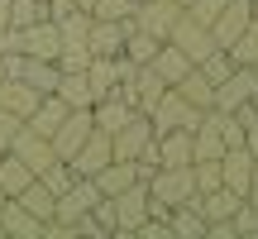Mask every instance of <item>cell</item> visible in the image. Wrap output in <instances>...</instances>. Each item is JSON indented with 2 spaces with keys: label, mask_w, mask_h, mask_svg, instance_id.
<instances>
[{
  "label": "cell",
  "mask_w": 258,
  "mask_h": 239,
  "mask_svg": "<svg viewBox=\"0 0 258 239\" xmlns=\"http://www.w3.org/2000/svg\"><path fill=\"white\" fill-rule=\"evenodd\" d=\"M148 215H167L172 206H182L186 196L196 192V182H191V163L186 167H158L153 177H148Z\"/></svg>",
  "instance_id": "cell-1"
},
{
  "label": "cell",
  "mask_w": 258,
  "mask_h": 239,
  "mask_svg": "<svg viewBox=\"0 0 258 239\" xmlns=\"http://www.w3.org/2000/svg\"><path fill=\"white\" fill-rule=\"evenodd\" d=\"M196 119H201V110H196V105L186 101L177 86H167V91L158 96V105L148 110V125H153V134H167V129H191Z\"/></svg>",
  "instance_id": "cell-2"
},
{
  "label": "cell",
  "mask_w": 258,
  "mask_h": 239,
  "mask_svg": "<svg viewBox=\"0 0 258 239\" xmlns=\"http://www.w3.org/2000/svg\"><path fill=\"white\" fill-rule=\"evenodd\" d=\"M177 19H182V5H172V0H139V5L129 10V24L153 34V38H167Z\"/></svg>",
  "instance_id": "cell-3"
},
{
  "label": "cell",
  "mask_w": 258,
  "mask_h": 239,
  "mask_svg": "<svg viewBox=\"0 0 258 239\" xmlns=\"http://www.w3.org/2000/svg\"><path fill=\"white\" fill-rule=\"evenodd\" d=\"M148 144H153V125H148V115H144V110H134V115H129L124 125L110 134V153H115V158H124V163H134V158L144 153Z\"/></svg>",
  "instance_id": "cell-4"
},
{
  "label": "cell",
  "mask_w": 258,
  "mask_h": 239,
  "mask_svg": "<svg viewBox=\"0 0 258 239\" xmlns=\"http://www.w3.org/2000/svg\"><path fill=\"white\" fill-rule=\"evenodd\" d=\"M91 129H96V125H91V105H82V110H67L62 125L53 129V153H57V158H72L77 148L91 139Z\"/></svg>",
  "instance_id": "cell-5"
},
{
  "label": "cell",
  "mask_w": 258,
  "mask_h": 239,
  "mask_svg": "<svg viewBox=\"0 0 258 239\" xmlns=\"http://www.w3.org/2000/svg\"><path fill=\"white\" fill-rule=\"evenodd\" d=\"M110 215H115V234H129L148 215V187L134 182V187H124V192H115L110 196Z\"/></svg>",
  "instance_id": "cell-6"
},
{
  "label": "cell",
  "mask_w": 258,
  "mask_h": 239,
  "mask_svg": "<svg viewBox=\"0 0 258 239\" xmlns=\"http://www.w3.org/2000/svg\"><path fill=\"white\" fill-rule=\"evenodd\" d=\"M5 153H15L19 163H29V172H34V177H38V172H43V167H48V163H53V158H57V153H53V139L34 134V129H29V125H19L15 144H10Z\"/></svg>",
  "instance_id": "cell-7"
},
{
  "label": "cell",
  "mask_w": 258,
  "mask_h": 239,
  "mask_svg": "<svg viewBox=\"0 0 258 239\" xmlns=\"http://www.w3.org/2000/svg\"><path fill=\"white\" fill-rule=\"evenodd\" d=\"M253 91H258V72H253V67H239V63H234V72L225 77L220 86H215V110H239V105L249 101Z\"/></svg>",
  "instance_id": "cell-8"
},
{
  "label": "cell",
  "mask_w": 258,
  "mask_h": 239,
  "mask_svg": "<svg viewBox=\"0 0 258 239\" xmlns=\"http://www.w3.org/2000/svg\"><path fill=\"white\" fill-rule=\"evenodd\" d=\"M163 43H177L186 57H191V63H201L206 53H215V38H211V29H206V24H196V19H186V15L172 24V34H167Z\"/></svg>",
  "instance_id": "cell-9"
},
{
  "label": "cell",
  "mask_w": 258,
  "mask_h": 239,
  "mask_svg": "<svg viewBox=\"0 0 258 239\" xmlns=\"http://www.w3.org/2000/svg\"><path fill=\"white\" fill-rule=\"evenodd\" d=\"M253 19V5L249 0H225V10L211 19V38H215V48H230L234 38L244 34V24Z\"/></svg>",
  "instance_id": "cell-10"
},
{
  "label": "cell",
  "mask_w": 258,
  "mask_h": 239,
  "mask_svg": "<svg viewBox=\"0 0 258 239\" xmlns=\"http://www.w3.org/2000/svg\"><path fill=\"white\" fill-rule=\"evenodd\" d=\"M110 158H115V153H110V134L91 129V139H86V144L77 148L72 158H67V167H72L77 177H96V172H101L105 163H110Z\"/></svg>",
  "instance_id": "cell-11"
},
{
  "label": "cell",
  "mask_w": 258,
  "mask_h": 239,
  "mask_svg": "<svg viewBox=\"0 0 258 239\" xmlns=\"http://www.w3.org/2000/svg\"><path fill=\"white\" fill-rule=\"evenodd\" d=\"M124 34H129V19H91V29H86L91 57H115L124 48Z\"/></svg>",
  "instance_id": "cell-12"
},
{
  "label": "cell",
  "mask_w": 258,
  "mask_h": 239,
  "mask_svg": "<svg viewBox=\"0 0 258 239\" xmlns=\"http://www.w3.org/2000/svg\"><path fill=\"white\" fill-rule=\"evenodd\" d=\"M220 182L230 192L249 196V187H253V153L249 148H225L220 153Z\"/></svg>",
  "instance_id": "cell-13"
},
{
  "label": "cell",
  "mask_w": 258,
  "mask_h": 239,
  "mask_svg": "<svg viewBox=\"0 0 258 239\" xmlns=\"http://www.w3.org/2000/svg\"><path fill=\"white\" fill-rule=\"evenodd\" d=\"M57 48H62V38H57V24H53V19H38V24L19 29V53H29V57H48V63H53Z\"/></svg>",
  "instance_id": "cell-14"
},
{
  "label": "cell",
  "mask_w": 258,
  "mask_h": 239,
  "mask_svg": "<svg viewBox=\"0 0 258 239\" xmlns=\"http://www.w3.org/2000/svg\"><path fill=\"white\" fill-rule=\"evenodd\" d=\"M0 234H5V239H38V234H43V220L29 215L24 206L10 196V201L0 206Z\"/></svg>",
  "instance_id": "cell-15"
},
{
  "label": "cell",
  "mask_w": 258,
  "mask_h": 239,
  "mask_svg": "<svg viewBox=\"0 0 258 239\" xmlns=\"http://www.w3.org/2000/svg\"><path fill=\"white\" fill-rule=\"evenodd\" d=\"M153 144H158V167H186L191 163V129L153 134Z\"/></svg>",
  "instance_id": "cell-16"
},
{
  "label": "cell",
  "mask_w": 258,
  "mask_h": 239,
  "mask_svg": "<svg viewBox=\"0 0 258 239\" xmlns=\"http://www.w3.org/2000/svg\"><path fill=\"white\" fill-rule=\"evenodd\" d=\"M239 201H244V196L230 192V187H211V192H196V196H191V206L206 215V225H211V220H230Z\"/></svg>",
  "instance_id": "cell-17"
},
{
  "label": "cell",
  "mask_w": 258,
  "mask_h": 239,
  "mask_svg": "<svg viewBox=\"0 0 258 239\" xmlns=\"http://www.w3.org/2000/svg\"><path fill=\"white\" fill-rule=\"evenodd\" d=\"M43 101V91H34L29 82H19V77H5L0 82V110H10V115H19V119H29V110Z\"/></svg>",
  "instance_id": "cell-18"
},
{
  "label": "cell",
  "mask_w": 258,
  "mask_h": 239,
  "mask_svg": "<svg viewBox=\"0 0 258 239\" xmlns=\"http://www.w3.org/2000/svg\"><path fill=\"white\" fill-rule=\"evenodd\" d=\"M191 196H196V192H191ZM191 196H186L182 206L167 211V230H172V239H206V215L191 206Z\"/></svg>",
  "instance_id": "cell-19"
},
{
  "label": "cell",
  "mask_w": 258,
  "mask_h": 239,
  "mask_svg": "<svg viewBox=\"0 0 258 239\" xmlns=\"http://www.w3.org/2000/svg\"><path fill=\"white\" fill-rule=\"evenodd\" d=\"M172 86H177V91H182L186 101L196 105V110H211V105H215V86L206 82V72H201V67H186V72L177 77Z\"/></svg>",
  "instance_id": "cell-20"
},
{
  "label": "cell",
  "mask_w": 258,
  "mask_h": 239,
  "mask_svg": "<svg viewBox=\"0 0 258 239\" xmlns=\"http://www.w3.org/2000/svg\"><path fill=\"white\" fill-rule=\"evenodd\" d=\"M129 115H134V105L120 101V96H105V101H96V105H91V125L101 129V134H115V129H120Z\"/></svg>",
  "instance_id": "cell-21"
},
{
  "label": "cell",
  "mask_w": 258,
  "mask_h": 239,
  "mask_svg": "<svg viewBox=\"0 0 258 239\" xmlns=\"http://www.w3.org/2000/svg\"><path fill=\"white\" fill-rule=\"evenodd\" d=\"M86 82H91V105L105 101V96H115V86H120L115 57H91V63H86Z\"/></svg>",
  "instance_id": "cell-22"
},
{
  "label": "cell",
  "mask_w": 258,
  "mask_h": 239,
  "mask_svg": "<svg viewBox=\"0 0 258 239\" xmlns=\"http://www.w3.org/2000/svg\"><path fill=\"white\" fill-rule=\"evenodd\" d=\"M148 67H153V72L163 77L167 86H172L177 77H182L186 67H196V63H191V57H186V53H182V48H177V43H163V48H158V53H153V63H148Z\"/></svg>",
  "instance_id": "cell-23"
},
{
  "label": "cell",
  "mask_w": 258,
  "mask_h": 239,
  "mask_svg": "<svg viewBox=\"0 0 258 239\" xmlns=\"http://www.w3.org/2000/svg\"><path fill=\"white\" fill-rule=\"evenodd\" d=\"M158 48H163V38H153V34H144V29H134V24H129V34H124V48H120V53L129 57V63L148 67Z\"/></svg>",
  "instance_id": "cell-24"
},
{
  "label": "cell",
  "mask_w": 258,
  "mask_h": 239,
  "mask_svg": "<svg viewBox=\"0 0 258 239\" xmlns=\"http://www.w3.org/2000/svg\"><path fill=\"white\" fill-rule=\"evenodd\" d=\"M29 182H34L29 163H19L15 153H0V192H5V196H19Z\"/></svg>",
  "instance_id": "cell-25"
},
{
  "label": "cell",
  "mask_w": 258,
  "mask_h": 239,
  "mask_svg": "<svg viewBox=\"0 0 258 239\" xmlns=\"http://www.w3.org/2000/svg\"><path fill=\"white\" fill-rule=\"evenodd\" d=\"M57 96H62L72 110H82V105H91V82H86V72H57Z\"/></svg>",
  "instance_id": "cell-26"
},
{
  "label": "cell",
  "mask_w": 258,
  "mask_h": 239,
  "mask_svg": "<svg viewBox=\"0 0 258 239\" xmlns=\"http://www.w3.org/2000/svg\"><path fill=\"white\" fill-rule=\"evenodd\" d=\"M15 201L24 206L29 215H38V220H53V201H57V196H53V192H48V187H43V182H38V177H34V182H29L24 192L15 196Z\"/></svg>",
  "instance_id": "cell-27"
},
{
  "label": "cell",
  "mask_w": 258,
  "mask_h": 239,
  "mask_svg": "<svg viewBox=\"0 0 258 239\" xmlns=\"http://www.w3.org/2000/svg\"><path fill=\"white\" fill-rule=\"evenodd\" d=\"M0 19H5L10 29H29V24H38V19H48V10H43V0H10V5L0 10Z\"/></svg>",
  "instance_id": "cell-28"
},
{
  "label": "cell",
  "mask_w": 258,
  "mask_h": 239,
  "mask_svg": "<svg viewBox=\"0 0 258 239\" xmlns=\"http://www.w3.org/2000/svg\"><path fill=\"white\" fill-rule=\"evenodd\" d=\"M225 53H230L239 67H253V63H258V19H249V24H244V34L234 38Z\"/></svg>",
  "instance_id": "cell-29"
},
{
  "label": "cell",
  "mask_w": 258,
  "mask_h": 239,
  "mask_svg": "<svg viewBox=\"0 0 258 239\" xmlns=\"http://www.w3.org/2000/svg\"><path fill=\"white\" fill-rule=\"evenodd\" d=\"M57 24V38L62 43H86V29H91V15L86 10H67L62 19H53Z\"/></svg>",
  "instance_id": "cell-30"
},
{
  "label": "cell",
  "mask_w": 258,
  "mask_h": 239,
  "mask_svg": "<svg viewBox=\"0 0 258 239\" xmlns=\"http://www.w3.org/2000/svg\"><path fill=\"white\" fill-rule=\"evenodd\" d=\"M53 63H57V72H86V63H91V48H86V43H62Z\"/></svg>",
  "instance_id": "cell-31"
},
{
  "label": "cell",
  "mask_w": 258,
  "mask_h": 239,
  "mask_svg": "<svg viewBox=\"0 0 258 239\" xmlns=\"http://www.w3.org/2000/svg\"><path fill=\"white\" fill-rule=\"evenodd\" d=\"M230 230H234V239H249V234H258V211H253L249 201H239V206H234Z\"/></svg>",
  "instance_id": "cell-32"
},
{
  "label": "cell",
  "mask_w": 258,
  "mask_h": 239,
  "mask_svg": "<svg viewBox=\"0 0 258 239\" xmlns=\"http://www.w3.org/2000/svg\"><path fill=\"white\" fill-rule=\"evenodd\" d=\"M220 10H225V0H191V5H186L182 15H186V19H196V24H206V29H211V19L220 15Z\"/></svg>",
  "instance_id": "cell-33"
},
{
  "label": "cell",
  "mask_w": 258,
  "mask_h": 239,
  "mask_svg": "<svg viewBox=\"0 0 258 239\" xmlns=\"http://www.w3.org/2000/svg\"><path fill=\"white\" fill-rule=\"evenodd\" d=\"M129 10H134L129 0H96L86 15H91V19H129Z\"/></svg>",
  "instance_id": "cell-34"
},
{
  "label": "cell",
  "mask_w": 258,
  "mask_h": 239,
  "mask_svg": "<svg viewBox=\"0 0 258 239\" xmlns=\"http://www.w3.org/2000/svg\"><path fill=\"white\" fill-rule=\"evenodd\" d=\"M220 134H225V148H244V125L230 110H220Z\"/></svg>",
  "instance_id": "cell-35"
},
{
  "label": "cell",
  "mask_w": 258,
  "mask_h": 239,
  "mask_svg": "<svg viewBox=\"0 0 258 239\" xmlns=\"http://www.w3.org/2000/svg\"><path fill=\"white\" fill-rule=\"evenodd\" d=\"M19 125H24V119H19V115H10V110H0V153H5V148L15 144V134H19Z\"/></svg>",
  "instance_id": "cell-36"
},
{
  "label": "cell",
  "mask_w": 258,
  "mask_h": 239,
  "mask_svg": "<svg viewBox=\"0 0 258 239\" xmlns=\"http://www.w3.org/2000/svg\"><path fill=\"white\" fill-rule=\"evenodd\" d=\"M244 201H249V206H253V211H258V187H253V192H249V196H244Z\"/></svg>",
  "instance_id": "cell-37"
},
{
  "label": "cell",
  "mask_w": 258,
  "mask_h": 239,
  "mask_svg": "<svg viewBox=\"0 0 258 239\" xmlns=\"http://www.w3.org/2000/svg\"><path fill=\"white\" fill-rule=\"evenodd\" d=\"M72 5H77V10H91V5H96V0H72Z\"/></svg>",
  "instance_id": "cell-38"
},
{
  "label": "cell",
  "mask_w": 258,
  "mask_h": 239,
  "mask_svg": "<svg viewBox=\"0 0 258 239\" xmlns=\"http://www.w3.org/2000/svg\"><path fill=\"white\" fill-rule=\"evenodd\" d=\"M253 187H258V158H253ZM253 187H249V192H253Z\"/></svg>",
  "instance_id": "cell-39"
},
{
  "label": "cell",
  "mask_w": 258,
  "mask_h": 239,
  "mask_svg": "<svg viewBox=\"0 0 258 239\" xmlns=\"http://www.w3.org/2000/svg\"><path fill=\"white\" fill-rule=\"evenodd\" d=\"M249 105H253V110H258V91H253V96H249Z\"/></svg>",
  "instance_id": "cell-40"
},
{
  "label": "cell",
  "mask_w": 258,
  "mask_h": 239,
  "mask_svg": "<svg viewBox=\"0 0 258 239\" xmlns=\"http://www.w3.org/2000/svg\"><path fill=\"white\" fill-rule=\"evenodd\" d=\"M0 82H5V57H0Z\"/></svg>",
  "instance_id": "cell-41"
},
{
  "label": "cell",
  "mask_w": 258,
  "mask_h": 239,
  "mask_svg": "<svg viewBox=\"0 0 258 239\" xmlns=\"http://www.w3.org/2000/svg\"><path fill=\"white\" fill-rule=\"evenodd\" d=\"M172 5H182V10H186V5H191V0H172Z\"/></svg>",
  "instance_id": "cell-42"
},
{
  "label": "cell",
  "mask_w": 258,
  "mask_h": 239,
  "mask_svg": "<svg viewBox=\"0 0 258 239\" xmlns=\"http://www.w3.org/2000/svg\"><path fill=\"white\" fill-rule=\"evenodd\" d=\"M5 201H10V196H5V192H0V206H5Z\"/></svg>",
  "instance_id": "cell-43"
},
{
  "label": "cell",
  "mask_w": 258,
  "mask_h": 239,
  "mask_svg": "<svg viewBox=\"0 0 258 239\" xmlns=\"http://www.w3.org/2000/svg\"><path fill=\"white\" fill-rule=\"evenodd\" d=\"M0 29H5V19H0Z\"/></svg>",
  "instance_id": "cell-44"
},
{
  "label": "cell",
  "mask_w": 258,
  "mask_h": 239,
  "mask_svg": "<svg viewBox=\"0 0 258 239\" xmlns=\"http://www.w3.org/2000/svg\"><path fill=\"white\" fill-rule=\"evenodd\" d=\"M253 72H258V63H253Z\"/></svg>",
  "instance_id": "cell-45"
}]
</instances>
